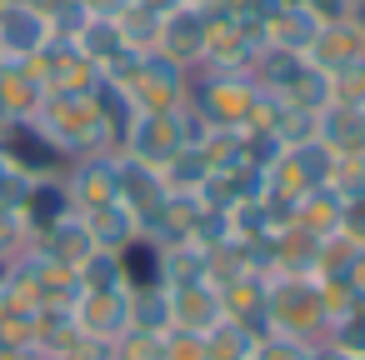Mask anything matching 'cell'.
Returning a JSON list of instances; mask_svg holds the SVG:
<instances>
[{
	"instance_id": "cell-1",
	"label": "cell",
	"mask_w": 365,
	"mask_h": 360,
	"mask_svg": "<svg viewBox=\"0 0 365 360\" xmlns=\"http://www.w3.org/2000/svg\"><path fill=\"white\" fill-rule=\"evenodd\" d=\"M31 125L56 145L61 160H76V155H115V140L106 135L96 106L86 91H51L41 101V110L31 115Z\"/></svg>"
},
{
	"instance_id": "cell-2",
	"label": "cell",
	"mask_w": 365,
	"mask_h": 360,
	"mask_svg": "<svg viewBox=\"0 0 365 360\" xmlns=\"http://www.w3.org/2000/svg\"><path fill=\"white\" fill-rule=\"evenodd\" d=\"M265 330L300 345L325 340V300L315 275H265Z\"/></svg>"
},
{
	"instance_id": "cell-3",
	"label": "cell",
	"mask_w": 365,
	"mask_h": 360,
	"mask_svg": "<svg viewBox=\"0 0 365 360\" xmlns=\"http://www.w3.org/2000/svg\"><path fill=\"white\" fill-rule=\"evenodd\" d=\"M205 120L190 110V106H175V110H140V120L130 125V135H125V145H120V155H130V160H140V165H165L170 155H180V150H195L200 140H205Z\"/></svg>"
},
{
	"instance_id": "cell-4",
	"label": "cell",
	"mask_w": 365,
	"mask_h": 360,
	"mask_svg": "<svg viewBox=\"0 0 365 360\" xmlns=\"http://www.w3.org/2000/svg\"><path fill=\"white\" fill-rule=\"evenodd\" d=\"M185 106L210 125V130H245L250 106H255V81L250 71H190Z\"/></svg>"
},
{
	"instance_id": "cell-5",
	"label": "cell",
	"mask_w": 365,
	"mask_h": 360,
	"mask_svg": "<svg viewBox=\"0 0 365 360\" xmlns=\"http://www.w3.org/2000/svg\"><path fill=\"white\" fill-rule=\"evenodd\" d=\"M115 86H125V91H130L135 110H175V106H185L190 71H180V66H175V61H165L160 51H145V56H135L130 76H125V81H115Z\"/></svg>"
},
{
	"instance_id": "cell-6",
	"label": "cell",
	"mask_w": 365,
	"mask_h": 360,
	"mask_svg": "<svg viewBox=\"0 0 365 360\" xmlns=\"http://www.w3.org/2000/svg\"><path fill=\"white\" fill-rule=\"evenodd\" d=\"M330 170H335V155L320 145V140H300V145H285V155L265 170L270 175V190L265 195H275V200H300V195H310V190H320V185H330Z\"/></svg>"
},
{
	"instance_id": "cell-7",
	"label": "cell",
	"mask_w": 365,
	"mask_h": 360,
	"mask_svg": "<svg viewBox=\"0 0 365 360\" xmlns=\"http://www.w3.org/2000/svg\"><path fill=\"white\" fill-rule=\"evenodd\" d=\"M205 46H210V16L195 11V6H175L160 16V36H155V51L165 61H175L180 71H200L205 66Z\"/></svg>"
},
{
	"instance_id": "cell-8",
	"label": "cell",
	"mask_w": 365,
	"mask_h": 360,
	"mask_svg": "<svg viewBox=\"0 0 365 360\" xmlns=\"http://www.w3.org/2000/svg\"><path fill=\"white\" fill-rule=\"evenodd\" d=\"M46 46H51V26H46L41 6H31V0L0 6V61H6V66H26Z\"/></svg>"
},
{
	"instance_id": "cell-9",
	"label": "cell",
	"mask_w": 365,
	"mask_h": 360,
	"mask_svg": "<svg viewBox=\"0 0 365 360\" xmlns=\"http://www.w3.org/2000/svg\"><path fill=\"white\" fill-rule=\"evenodd\" d=\"M71 315H76V325H81L86 340H106V345H115V340L130 330L125 290H76Z\"/></svg>"
},
{
	"instance_id": "cell-10",
	"label": "cell",
	"mask_w": 365,
	"mask_h": 360,
	"mask_svg": "<svg viewBox=\"0 0 365 360\" xmlns=\"http://www.w3.org/2000/svg\"><path fill=\"white\" fill-rule=\"evenodd\" d=\"M165 290H170V330L210 335V330L225 320L220 285H210V280H190V285H165Z\"/></svg>"
},
{
	"instance_id": "cell-11",
	"label": "cell",
	"mask_w": 365,
	"mask_h": 360,
	"mask_svg": "<svg viewBox=\"0 0 365 360\" xmlns=\"http://www.w3.org/2000/svg\"><path fill=\"white\" fill-rule=\"evenodd\" d=\"M61 180H66L76 210L110 205L115 200V155H76V160H66Z\"/></svg>"
},
{
	"instance_id": "cell-12",
	"label": "cell",
	"mask_w": 365,
	"mask_h": 360,
	"mask_svg": "<svg viewBox=\"0 0 365 360\" xmlns=\"http://www.w3.org/2000/svg\"><path fill=\"white\" fill-rule=\"evenodd\" d=\"M165 180H160V170L155 165H140V160H130V155H115V200H125L130 205V215H135V230L165 205Z\"/></svg>"
},
{
	"instance_id": "cell-13",
	"label": "cell",
	"mask_w": 365,
	"mask_h": 360,
	"mask_svg": "<svg viewBox=\"0 0 365 360\" xmlns=\"http://www.w3.org/2000/svg\"><path fill=\"white\" fill-rule=\"evenodd\" d=\"M26 66L36 71V81L46 86V96H51V91H91L96 76H101V71H96L76 46H66V41H51V46H46L36 61H26Z\"/></svg>"
},
{
	"instance_id": "cell-14",
	"label": "cell",
	"mask_w": 365,
	"mask_h": 360,
	"mask_svg": "<svg viewBox=\"0 0 365 360\" xmlns=\"http://www.w3.org/2000/svg\"><path fill=\"white\" fill-rule=\"evenodd\" d=\"M0 155H6L11 165L31 170V175H61L66 160L56 155V145L31 125V120H11V125H0Z\"/></svg>"
},
{
	"instance_id": "cell-15",
	"label": "cell",
	"mask_w": 365,
	"mask_h": 360,
	"mask_svg": "<svg viewBox=\"0 0 365 360\" xmlns=\"http://www.w3.org/2000/svg\"><path fill=\"white\" fill-rule=\"evenodd\" d=\"M315 140L335 155V160H345V155H365V106H325L320 115H315Z\"/></svg>"
},
{
	"instance_id": "cell-16",
	"label": "cell",
	"mask_w": 365,
	"mask_h": 360,
	"mask_svg": "<svg viewBox=\"0 0 365 360\" xmlns=\"http://www.w3.org/2000/svg\"><path fill=\"white\" fill-rule=\"evenodd\" d=\"M66 215H76V205H71V190H66V180H61V175H41V180L31 185L26 205H21V225H26V235L36 240V235H46L51 225H61Z\"/></svg>"
},
{
	"instance_id": "cell-17",
	"label": "cell",
	"mask_w": 365,
	"mask_h": 360,
	"mask_svg": "<svg viewBox=\"0 0 365 360\" xmlns=\"http://www.w3.org/2000/svg\"><path fill=\"white\" fill-rule=\"evenodd\" d=\"M31 250H36L41 260H51V265H61V270H71V275H76V265H81L96 245H91L86 220H81V215H66L61 225H51L46 235H36V240H31Z\"/></svg>"
},
{
	"instance_id": "cell-18",
	"label": "cell",
	"mask_w": 365,
	"mask_h": 360,
	"mask_svg": "<svg viewBox=\"0 0 365 360\" xmlns=\"http://www.w3.org/2000/svg\"><path fill=\"white\" fill-rule=\"evenodd\" d=\"M320 26H325V21L305 6V0H285V6L270 16V26H265V46L305 56V51H310V41L320 36Z\"/></svg>"
},
{
	"instance_id": "cell-19",
	"label": "cell",
	"mask_w": 365,
	"mask_h": 360,
	"mask_svg": "<svg viewBox=\"0 0 365 360\" xmlns=\"http://www.w3.org/2000/svg\"><path fill=\"white\" fill-rule=\"evenodd\" d=\"M365 56V36L350 26V21H325L320 26V36L310 41V51H305V61L315 66V71H340V66H350V61H360Z\"/></svg>"
},
{
	"instance_id": "cell-20",
	"label": "cell",
	"mask_w": 365,
	"mask_h": 360,
	"mask_svg": "<svg viewBox=\"0 0 365 360\" xmlns=\"http://www.w3.org/2000/svg\"><path fill=\"white\" fill-rule=\"evenodd\" d=\"M86 96H91V106H96V115H101V125H106V135L115 140V155H120V145H125L130 125L140 120V110H135L130 91H125V86H115V81H106V76H96V86H91Z\"/></svg>"
},
{
	"instance_id": "cell-21",
	"label": "cell",
	"mask_w": 365,
	"mask_h": 360,
	"mask_svg": "<svg viewBox=\"0 0 365 360\" xmlns=\"http://www.w3.org/2000/svg\"><path fill=\"white\" fill-rule=\"evenodd\" d=\"M81 220H86V230H91V245L96 250H125L140 230H135V215H130V205L125 200H110V205H96V210H76Z\"/></svg>"
},
{
	"instance_id": "cell-22",
	"label": "cell",
	"mask_w": 365,
	"mask_h": 360,
	"mask_svg": "<svg viewBox=\"0 0 365 360\" xmlns=\"http://www.w3.org/2000/svg\"><path fill=\"white\" fill-rule=\"evenodd\" d=\"M41 101H46V86L36 81L31 66H6L0 71V115H6V125L11 120H31L41 110Z\"/></svg>"
},
{
	"instance_id": "cell-23",
	"label": "cell",
	"mask_w": 365,
	"mask_h": 360,
	"mask_svg": "<svg viewBox=\"0 0 365 360\" xmlns=\"http://www.w3.org/2000/svg\"><path fill=\"white\" fill-rule=\"evenodd\" d=\"M220 300H225V320L265 330V275H235V280H225Z\"/></svg>"
},
{
	"instance_id": "cell-24",
	"label": "cell",
	"mask_w": 365,
	"mask_h": 360,
	"mask_svg": "<svg viewBox=\"0 0 365 360\" xmlns=\"http://www.w3.org/2000/svg\"><path fill=\"white\" fill-rule=\"evenodd\" d=\"M71 46H76L96 71L115 66V61L130 51V46H125V36H120V26H115V16H91V21H86V31H81Z\"/></svg>"
},
{
	"instance_id": "cell-25",
	"label": "cell",
	"mask_w": 365,
	"mask_h": 360,
	"mask_svg": "<svg viewBox=\"0 0 365 360\" xmlns=\"http://www.w3.org/2000/svg\"><path fill=\"white\" fill-rule=\"evenodd\" d=\"M125 310H130V330H145V335H165L170 330V290L165 285L125 290Z\"/></svg>"
},
{
	"instance_id": "cell-26",
	"label": "cell",
	"mask_w": 365,
	"mask_h": 360,
	"mask_svg": "<svg viewBox=\"0 0 365 360\" xmlns=\"http://www.w3.org/2000/svg\"><path fill=\"white\" fill-rule=\"evenodd\" d=\"M340 205H345V200H340L330 185H320V190H310V195H300V200H295V225L325 240V235H335V230H340Z\"/></svg>"
},
{
	"instance_id": "cell-27",
	"label": "cell",
	"mask_w": 365,
	"mask_h": 360,
	"mask_svg": "<svg viewBox=\"0 0 365 360\" xmlns=\"http://www.w3.org/2000/svg\"><path fill=\"white\" fill-rule=\"evenodd\" d=\"M76 290H125V265L115 250H91L76 265Z\"/></svg>"
},
{
	"instance_id": "cell-28",
	"label": "cell",
	"mask_w": 365,
	"mask_h": 360,
	"mask_svg": "<svg viewBox=\"0 0 365 360\" xmlns=\"http://www.w3.org/2000/svg\"><path fill=\"white\" fill-rule=\"evenodd\" d=\"M205 175H210V165H205L200 150H180V155H170V160L160 165V180H165L170 195H200Z\"/></svg>"
},
{
	"instance_id": "cell-29",
	"label": "cell",
	"mask_w": 365,
	"mask_h": 360,
	"mask_svg": "<svg viewBox=\"0 0 365 360\" xmlns=\"http://www.w3.org/2000/svg\"><path fill=\"white\" fill-rule=\"evenodd\" d=\"M255 335L250 325H235V320H220L210 335H205V360H250L255 350Z\"/></svg>"
},
{
	"instance_id": "cell-30",
	"label": "cell",
	"mask_w": 365,
	"mask_h": 360,
	"mask_svg": "<svg viewBox=\"0 0 365 360\" xmlns=\"http://www.w3.org/2000/svg\"><path fill=\"white\" fill-rule=\"evenodd\" d=\"M120 265H125V290H135V285H160V245H150V240H130L125 250H120Z\"/></svg>"
},
{
	"instance_id": "cell-31",
	"label": "cell",
	"mask_w": 365,
	"mask_h": 360,
	"mask_svg": "<svg viewBox=\"0 0 365 360\" xmlns=\"http://www.w3.org/2000/svg\"><path fill=\"white\" fill-rule=\"evenodd\" d=\"M115 26H120V36H125V46L130 51H155V36H160V16L155 11H145V6H135V0H130V6L115 16Z\"/></svg>"
},
{
	"instance_id": "cell-32",
	"label": "cell",
	"mask_w": 365,
	"mask_h": 360,
	"mask_svg": "<svg viewBox=\"0 0 365 360\" xmlns=\"http://www.w3.org/2000/svg\"><path fill=\"white\" fill-rule=\"evenodd\" d=\"M325 340H330L335 350H345L350 360H365V305H355V310H345L340 320H330Z\"/></svg>"
},
{
	"instance_id": "cell-33",
	"label": "cell",
	"mask_w": 365,
	"mask_h": 360,
	"mask_svg": "<svg viewBox=\"0 0 365 360\" xmlns=\"http://www.w3.org/2000/svg\"><path fill=\"white\" fill-rule=\"evenodd\" d=\"M86 21H91V11L81 6V0H56V6H46V26H51V41H76L81 31H86Z\"/></svg>"
},
{
	"instance_id": "cell-34",
	"label": "cell",
	"mask_w": 365,
	"mask_h": 360,
	"mask_svg": "<svg viewBox=\"0 0 365 360\" xmlns=\"http://www.w3.org/2000/svg\"><path fill=\"white\" fill-rule=\"evenodd\" d=\"M330 101L335 106H365V56L330 71Z\"/></svg>"
},
{
	"instance_id": "cell-35",
	"label": "cell",
	"mask_w": 365,
	"mask_h": 360,
	"mask_svg": "<svg viewBox=\"0 0 365 360\" xmlns=\"http://www.w3.org/2000/svg\"><path fill=\"white\" fill-rule=\"evenodd\" d=\"M36 180L41 175H31V170H21V165H11L6 155H0V205H6V210L21 215V205H26V195H31Z\"/></svg>"
},
{
	"instance_id": "cell-36",
	"label": "cell",
	"mask_w": 365,
	"mask_h": 360,
	"mask_svg": "<svg viewBox=\"0 0 365 360\" xmlns=\"http://www.w3.org/2000/svg\"><path fill=\"white\" fill-rule=\"evenodd\" d=\"M330 190H335L340 200H360V195H365V155H345V160H335V170H330Z\"/></svg>"
},
{
	"instance_id": "cell-37",
	"label": "cell",
	"mask_w": 365,
	"mask_h": 360,
	"mask_svg": "<svg viewBox=\"0 0 365 360\" xmlns=\"http://www.w3.org/2000/svg\"><path fill=\"white\" fill-rule=\"evenodd\" d=\"M115 360H165V335L125 330V335L115 340Z\"/></svg>"
},
{
	"instance_id": "cell-38",
	"label": "cell",
	"mask_w": 365,
	"mask_h": 360,
	"mask_svg": "<svg viewBox=\"0 0 365 360\" xmlns=\"http://www.w3.org/2000/svg\"><path fill=\"white\" fill-rule=\"evenodd\" d=\"M305 350H310V345H300V340H290V335L260 330V335H255V350H250V360H305Z\"/></svg>"
},
{
	"instance_id": "cell-39",
	"label": "cell",
	"mask_w": 365,
	"mask_h": 360,
	"mask_svg": "<svg viewBox=\"0 0 365 360\" xmlns=\"http://www.w3.org/2000/svg\"><path fill=\"white\" fill-rule=\"evenodd\" d=\"M21 250H31V235H26V225H21V215H16V210L0 205V265L16 260Z\"/></svg>"
},
{
	"instance_id": "cell-40",
	"label": "cell",
	"mask_w": 365,
	"mask_h": 360,
	"mask_svg": "<svg viewBox=\"0 0 365 360\" xmlns=\"http://www.w3.org/2000/svg\"><path fill=\"white\" fill-rule=\"evenodd\" d=\"M165 360H205V335L165 330Z\"/></svg>"
},
{
	"instance_id": "cell-41",
	"label": "cell",
	"mask_w": 365,
	"mask_h": 360,
	"mask_svg": "<svg viewBox=\"0 0 365 360\" xmlns=\"http://www.w3.org/2000/svg\"><path fill=\"white\" fill-rule=\"evenodd\" d=\"M335 235H345L355 250H365V195L340 205V230H335Z\"/></svg>"
},
{
	"instance_id": "cell-42",
	"label": "cell",
	"mask_w": 365,
	"mask_h": 360,
	"mask_svg": "<svg viewBox=\"0 0 365 360\" xmlns=\"http://www.w3.org/2000/svg\"><path fill=\"white\" fill-rule=\"evenodd\" d=\"M340 280H345V285L355 290V300L365 305V250H355V255H350V265H345V275H340Z\"/></svg>"
},
{
	"instance_id": "cell-43",
	"label": "cell",
	"mask_w": 365,
	"mask_h": 360,
	"mask_svg": "<svg viewBox=\"0 0 365 360\" xmlns=\"http://www.w3.org/2000/svg\"><path fill=\"white\" fill-rule=\"evenodd\" d=\"M305 6H310L320 21H345V16H350V0H305Z\"/></svg>"
},
{
	"instance_id": "cell-44",
	"label": "cell",
	"mask_w": 365,
	"mask_h": 360,
	"mask_svg": "<svg viewBox=\"0 0 365 360\" xmlns=\"http://www.w3.org/2000/svg\"><path fill=\"white\" fill-rule=\"evenodd\" d=\"M81 6H86L91 16H120V11L130 6V0H81Z\"/></svg>"
},
{
	"instance_id": "cell-45",
	"label": "cell",
	"mask_w": 365,
	"mask_h": 360,
	"mask_svg": "<svg viewBox=\"0 0 365 360\" xmlns=\"http://www.w3.org/2000/svg\"><path fill=\"white\" fill-rule=\"evenodd\" d=\"M305 360H350V355H345V350H335L330 340H315V345L305 350Z\"/></svg>"
},
{
	"instance_id": "cell-46",
	"label": "cell",
	"mask_w": 365,
	"mask_h": 360,
	"mask_svg": "<svg viewBox=\"0 0 365 360\" xmlns=\"http://www.w3.org/2000/svg\"><path fill=\"white\" fill-rule=\"evenodd\" d=\"M345 21H350V26L365 36V0H350V16H345Z\"/></svg>"
},
{
	"instance_id": "cell-47",
	"label": "cell",
	"mask_w": 365,
	"mask_h": 360,
	"mask_svg": "<svg viewBox=\"0 0 365 360\" xmlns=\"http://www.w3.org/2000/svg\"><path fill=\"white\" fill-rule=\"evenodd\" d=\"M135 6H145V11H155V16H165V11H175L180 0H135Z\"/></svg>"
},
{
	"instance_id": "cell-48",
	"label": "cell",
	"mask_w": 365,
	"mask_h": 360,
	"mask_svg": "<svg viewBox=\"0 0 365 360\" xmlns=\"http://www.w3.org/2000/svg\"><path fill=\"white\" fill-rule=\"evenodd\" d=\"M180 6H195V11H215V6H225V0H180Z\"/></svg>"
},
{
	"instance_id": "cell-49",
	"label": "cell",
	"mask_w": 365,
	"mask_h": 360,
	"mask_svg": "<svg viewBox=\"0 0 365 360\" xmlns=\"http://www.w3.org/2000/svg\"><path fill=\"white\" fill-rule=\"evenodd\" d=\"M0 71H6V61H0Z\"/></svg>"
}]
</instances>
